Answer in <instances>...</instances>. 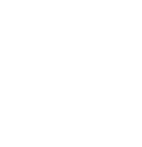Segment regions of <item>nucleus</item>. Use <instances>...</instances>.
I'll return each instance as SVG.
<instances>
[]
</instances>
